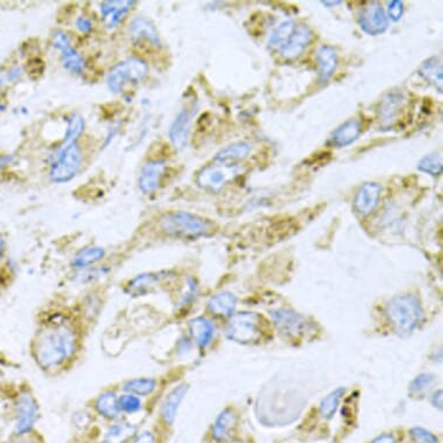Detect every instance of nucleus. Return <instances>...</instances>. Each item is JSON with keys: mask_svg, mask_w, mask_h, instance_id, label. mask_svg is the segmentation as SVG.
I'll return each mask as SVG.
<instances>
[{"mask_svg": "<svg viewBox=\"0 0 443 443\" xmlns=\"http://www.w3.org/2000/svg\"><path fill=\"white\" fill-rule=\"evenodd\" d=\"M77 332L65 321H54L37 333L33 355L42 369H57L64 366L77 349Z\"/></svg>", "mask_w": 443, "mask_h": 443, "instance_id": "nucleus-1", "label": "nucleus"}, {"mask_svg": "<svg viewBox=\"0 0 443 443\" xmlns=\"http://www.w3.org/2000/svg\"><path fill=\"white\" fill-rule=\"evenodd\" d=\"M159 230L171 238L195 239L213 231V223L187 211H171L159 219Z\"/></svg>", "mask_w": 443, "mask_h": 443, "instance_id": "nucleus-2", "label": "nucleus"}, {"mask_svg": "<svg viewBox=\"0 0 443 443\" xmlns=\"http://www.w3.org/2000/svg\"><path fill=\"white\" fill-rule=\"evenodd\" d=\"M387 317L398 333L413 332L422 321V307L415 296H396L387 305Z\"/></svg>", "mask_w": 443, "mask_h": 443, "instance_id": "nucleus-3", "label": "nucleus"}, {"mask_svg": "<svg viewBox=\"0 0 443 443\" xmlns=\"http://www.w3.org/2000/svg\"><path fill=\"white\" fill-rule=\"evenodd\" d=\"M148 74V65L143 59L130 57L116 64L108 74V87L113 93L122 92L129 84L144 79Z\"/></svg>", "mask_w": 443, "mask_h": 443, "instance_id": "nucleus-4", "label": "nucleus"}, {"mask_svg": "<svg viewBox=\"0 0 443 443\" xmlns=\"http://www.w3.org/2000/svg\"><path fill=\"white\" fill-rule=\"evenodd\" d=\"M39 420V404L30 390H23L14 402L13 435H30Z\"/></svg>", "mask_w": 443, "mask_h": 443, "instance_id": "nucleus-5", "label": "nucleus"}, {"mask_svg": "<svg viewBox=\"0 0 443 443\" xmlns=\"http://www.w3.org/2000/svg\"><path fill=\"white\" fill-rule=\"evenodd\" d=\"M261 318L252 312H240L233 314L226 325V336L230 340L239 344L257 343L261 338Z\"/></svg>", "mask_w": 443, "mask_h": 443, "instance_id": "nucleus-6", "label": "nucleus"}, {"mask_svg": "<svg viewBox=\"0 0 443 443\" xmlns=\"http://www.w3.org/2000/svg\"><path fill=\"white\" fill-rule=\"evenodd\" d=\"M82 162V150L77 142L67 143L52 165L50 179L57 184L70 181L78 173V171L80 170Z\"/></svg>", "mask_w": 443, "mask_h": 443, "instance_id": "nucleus-7", "label": "nucleus"}, {"mask_svg": "<svg viewBox=\"0 0 443 443\" xmlns=\"http://www.w3.org/2000/svg\"><path fill=\"white\" fill-rule=\"evenodd\" d=\"M237 166H226V165H207L199 170L196 177V184L202 189L209 192H218L224 186L233 180L236 177Z\"/></svg>", "mask_w": 443, "mask_h": 443, "instance_id": "nucleus-8", "label": "nucleus"}, {"mask_svg": "<svg viewBox=\"0 0 443 443\" xmlns=\"http://www.w3.org/2000/svg\"><path fill=\"white\" fill-rule=\"evenodd\" d=\"M358 23L362 30L369 35L383 34L388 30L389 26L388 18L385 15V10L376 1L370 3L368 6L363 8L358 18Z\"/></svg>", "mask_w": 443, "mask_h": 443, "instance_id": "nucleus-9", "label": "nucleus"}, {"mask_svg": "<svg viewBox=\"0 0 443 443\" xmlns=\"http://www.w3.org/2000/svg\"><path fill=\"white\" fill-rule=\"evenodd\" d=\"M52 45L54 48L62 52L64 67H67V70L72 71L74 74H82L85 67L84 59L76 52V49H74L67 34L61 30L55 32L52 35Z\"/></svg>", "mask_w": 443, "mask_h": 443, "instance_id": "nucleus-10", "label": "nucleus"}, {"mask_svg": "<svg viewBox=\"0 0 443 443\" xmlns=\"http://www.w3.org/2000/svg\"><path fill=\"white\" fill-rule=\"evenodd\" d=\"M272 317L277 329L287 336H299L301 333L305 332L307 327V319L292 311L285 309L273 311Z\"/></svg>", "mask_w": 443, "mask_h": 443, "instance_id": "nucleus-11", "label": "nucleus"}, {"mask_svg": "<svg viewBox=\"0 0 443 443\" xmlns=\"http://www.w3.org/2000/svg\"><path fill=\"white\" fill-rule=\"evenodd\" d=\"M188 391V385H180L172 389L164 398L159 409V417L166 426L173 425L180 404Z\"/></svg>", "mask_w": 443, "mask_h": 443, "instance_id": "nucleus-12", "label": "nucleus"}, {"mask_svg": "<svg viewBox=\"0 0 443 443\" xmlns=\"http://www.w3.org/2000/svg\"><path fill=\"white\" fill-rule=\"evenodd\" d=\"M380 186L376 182H366L358 188L355 195V210L362 216L371 214L380 201Z\"/></svg>", "mask_w": 443, "mask_h": 443, "instance_id": "nucleus-13", "label": "nucleus"}, {"mask_svg": "<svg viewBox=\"0 0 443 443\" xmlns=\"http://www.w3.org/2000/svg\"><path fill=\"white\" fill-rule=\"evenodd\" d=\"M311 40H312V32L307 25L296 26L288 42L280 49L281 55L285 59L296 58L304 52V49L307 48V45H310Z\"/></svg>", "mask_w": 443, "mask_h": 443, "instance_id": "nucleus-14", "label": "nucleus"}, {"mask_svg": "<svg viewBox=\"0 0 443 443\" xmlns=\"http://www.w3.org/2000/svg\"><path fill=\"white\" fill-rule=\"evenodd\" d=\"M193 115L194 111L184 108L182 111H179L177 118H174L169 135H170L171 142L173 143L175 148L184 149L187 145Z\"/></svg>", "mask_w": 443, "mask_h": 443, "instance_id": "nucleus-15", "label": "nucleus"}, {"mask_svg": "<svg viewBox=\"0 0 443 443\" xmlns=\"http://www.w3.org/2000/svg\"><path fill=\"white\" fill-rule=\"evenodd\" d=\"M164 170H165V162L163 160H150L145 164L140 171V180H138L142 193L151 194L158 188Z\"/></svg>", "mask_w": 443, "mask_h": 443, "instance_id": "nucleus-16", "label": "nucleus"}, {"mask_svg": "<svg viewBox=\"0 0 443 443\" xmlns=\"http://www.w3.org/2000/svg\"><path fill=\"white\" fill-rule=\"evenodd\" d=\"M130 35L136 43L145 41L155 48L160 47L158 30H155V25L148 19L142 17L135 19L130 25Z\"/></svg>", "mask_w": 443, "mask_h": 443, "instance_id": "nucleus-17", "label": "nucleus"}, {"mask_svg": "<svg viewBox=\"0 0 443 443\" xmlns=\"http://www.w3.org/2000/svg\"><path fill=\"white\" fill-rule=\"evenodd\" d=\"M404 104V96L402 92L392 91L385 96V99L380 101L378 108V116H380L382 126L391 127L396 121L400 108Z\"/></svg>", "mask_w": 443, "mask_h": 443, "instance_id": "nucleus-18", "label": "nucleus"}, {"mask_svg": "<svg viewBox=\"0 0 443 443\" xmlns=\"http://www.w3.org/2000/svg\"><path fill=\"white\" fill-rule=\"evenodd\" d=\"M188 329L193 340L201 349H206L210 345L211 340L214 338L215 327L209 319L204 317L194 318L189 321Z\"/></svg>", "mask_w": 443, "mask_h": 443, "instance_id": "nucleus-19", "label": "nucleus"}, {"mask_svg": "<svg viewBox=\"0 0 443 443\" xmlns=\"http://www.w3.org/2000/svg\"><path fill=\"white\" fill-rule=\"evenodd\" d=\"M94 409L100 417L108 421L118 420L121 415L118 409V396L113 390H107L100 393L94 402Z\"/></svg>", "mask_w": 443, "mask_h": 443, "instance_id": "nucleus-20", "label": "nucleus"}, {"mask_svg": "<svg viewBox=\"0 0 443 443\" xmlns=\"http://www.w3.org/2000/svg\"><path fill=\"white\" fill-rule=\"evenodd\" d=\"M136 425L128 421H118L108 427L100 443H129L136 436Z\"/></svg>", "mask_w": 443, "mask_h": 443, "instance_id": "nucleus-21", "label": "nucleus"}, {"mask_svg": "<svg viewBox=\"0 0 443 443\" xmlns=\"http://www.w3.org/2000/svg\"><path fill=\"white\" fill-rule=\"evenodd\" d=\"M135 1H105L101 4V18L104 19L105 23L108 28L118 26V23L122 20L123 15L129 12Z\"/></svg>", "mask_w": 443, "mask_h": 443, "instance_id": "nucleus-22", "label": "nucleus"}, {"mask_svg": "<svg viewBox=\"0 0 443 443\" xmlns=\"http://www.w3.org/2000/svg\"><path fill=\"white\" fill-rule=\"evenodd\" d=\"M250 152L251 145L246 142H237L218 152L215 155V162L226 166H236V164L246 158Z\"/></svg>", "mask_w": 443, "mask_h": 443, "instance_id": "nucleus-23", "label": "nucleus"}, {"mask_svg": "<svg viewBox=\"0 0 443 443\" xmlns=\"http://www.w3.org/2000/svg\"><path fill=\"white\" fill-rule=\"evenodd\" d=\"M164 273H143L138 274L129 281L127 285V292L130 295H145L151 289L155 288L163 280Z\"/></svg>", "mask_w": 443, "mask_h": 443, "instance_id": "nucleus-24", "label": "nucleus"}, {"mask_svg": "<svg viewBox=\"0 0 443 443\" xmlns=\"http://www.w3.org/2000/svg\"><path fill=\"white\" fill-rule=\"evenodd\" d=\"M361 133V122L356 118H352L333 133L332 143L338 148H344L352 144Z\"/></svg>", "mask_w": 443, "mask_h": 443, "instance_id": "nucleus-25", "label": "nucleus"}, {"mask_svg": "<svg viewBox=\"0 0 443 443\" xmlns=\"http://www.w3.org/2000/svg\"><path fill=\"white\" fill-rule=\"evenodd\" d=\"M317 61L319 63V82H327L334 74L338 64L336 50L329 45L321 47L318 50Z\"/></svg>", "mask_w": 443, "mask_h": 443, "instance_id": "nucleus-26", "label": "nucleus"}, {"mask_svg": "<svg viewBox=\"0 0 443 443\" xmlns=\"http://www.w3.org/2000/svg\"><path fill=\"white\" fill-rule=\"evenodd\" d=\"M237 307V297L231 292H223L211 297L208 309L215 316H230Z\"/></svg>", "mask_w": 443, "mask_h": 443, "instance_id": "nucleus-27", "label": "nucleus"}, {"mask_svg": "<svg viewBox=\"0 0 443 443\" xmlns=\"http://www.w3.org/2000/svg\"><path fill=\"white\" fill-rule=\"evenodd\" d=\"M105 255H106L105 248L99 246L83 248L82 251L78 252L77 255H74L72 266L79 270L91 268L101 260H104Z\"/></svg>", "mask_w": 443, "mask_h": 443, "instance_id": "nucleus-28", "label": "nucleus"}, {"mask_svg": "<svg viewBox=\"0 0 443 443\" xmlns=\"http://www.w3.org/2000/svg\"><path fill=\"white\" fill-rule=\"evenodd\" d=\"M237 424V415L231 409L223 411L213 426V437L216 441H226L230 436V433Z\"/></svg>", "mask_w": 443, "mask_h": 443, "instance_id": "nucleus-29", "label": "nucleus"}, {"mask_svg": "<svg viewBox=\"0 0 443 443\" xmlns=\"http://www.w3.org/2000/svg\"><path fill=\"white\" fill-rule=\"evenodd\" d=\"M419 74L439 92H442V64L439 59L436 57L427 59L419 69Z\"/></svg>", "mask_w": 443, "mask_h": 443, "instance_id": "nucleus-30", "label": "nucleus"}, {"mask_svg": "<svg viewBox=\"0 0 443 443\" xmlns=\"http://www.w3.org/2000/svg\"><path fill=\"white\" fill-rule=\"evenodd\" d=\"M158 388V380L153 377H137L133 380H127L123 385V391L138 397L151 396Z\"/></svg>", "mask_w": 443, "mask_h": 443, "instance_id": "nucleus-31", "label": "nucleus"}, {"mask_svg": "<svg viewBox=\"0 0 443 443\" xmlns=\"http://www.w3.org/2000/svg\"><path fill=\"white\" fill-rule=\"evenodd\" d=\"M296 28V23L292 20H287L280 23V26L274 30L270 39V47L274 49H281L288 42Z\"/></svg>", "mask_w": 443, "mask_h": 443, "instance_id": "nucleus-32", "label": "nucleus"}, {"mask_svg": "<svg viewBox=\"0 0 443 443\" xmlns=\"http://www.w3.org/2000/svg\"><path fill=\"white\" fill-rule=\"evenodd\" d=\"M345 395V389L339 388L331 392L321 404V414L326 419L332 418L336 413L340 399Z\"/></svg>", "mask_w": 443, "mask_h": 443, "instance_id": "nucleus-33", "label": "nucleus"}, {"mask_svg": "<svg viewBox=\"0 0 443 443\" xmlns=\"http://www.w3.org/2000/svg\"><path fill=\"white\" fill-rule=\"evenodd\" d=\"M142 399L138 396L131 393H123L118 396V409L121 414H136L142 410Z\"/></svg>", "mask_w": 443, "mask_h": 443, "instance_id": "nucleus-34", "label": "nucleus"}, {"mask_svg": "<svg viewBox=\"0 0 443 443\" xmlns=\"http://www.w3.org/2000/svg\"><path fill=\"white\" fill-rule=\"evenodd\" d=\"M418 170L424 173L431 174L433 177L442 173V160L437 155H425L418 163Z\"/></svg>", "mask_w": 443, "mask_h": 443, "instance_id": "nucleus-35", "label": "nucleus"}, {"mask_svg": "<svg viewBox=\"0 0 443 443\" xmlns=\"http://www.w3.org/2000/svg\"><path fill=\"white\" fill-rule=\"evenodd\" d=\"M84 127H85V122H84V118H83L82 115H72L70 120H69L67 133H65V140H67V143L76 142L78 137L82 135Z\"/></svg>", "mask_w": 443, "mask_h": 443, "instance_id": "nucleus-36", "label": "nucleus"}, {"mask_svg": "<svg viewBox=\"0 0 443 443\" xmlns=\"http://www.w3.org/2000/svg\"><path fill=\"white\" fill-rule=\"evenodd\" d=\"M434 382H435V377L431 374H421L412 380L410 385L411 393L420 395L422 392H426L432 388Z\"/></svg>", "mask_w": 443, "mask_h": 443, "instance_id": "nucleus-37", "label": "nucleus"}, {"mask_svg": "<svg viewBox=\"0 0 443 443\" xmlns=\"http://www.w3.org/2000/svg\"><path fill=\"white\" fill-rule=\"evenodd\" d=\"M107 272H105V268H98V267H91V268H86V270H80V273L78 275L77 281L82 285L86 283H91L94 281L98 280L100 277L105 275Z\"/></svg>", "mask_w": 443, "mask_h": 443, "instance_id": "nucleus-38", "label": "nucleus"}, {"mask_svg": "<svg viewBox=\"0 0 443 443\" xmlns=\"http://www.w3.org/2000/svg\"><path fill=\"white\" fill-rule=\"evenodd\" d=\"M411 435L417 443H437V439L432 433L427 432L426 429L415 427L411 431Z\"/></svg>", "mask_w": 443, "mask_h": 443, "instance_id": "nucleus-39", "label": "nucleus"}, {"mask_svg": "<svg viewBox=\"0 0 443 443\" xmlns=\"http://www.w3.org/2000/svg\"><path fill=\"white\" fill-rule=\"evenodd\" d=\"M388 12L389 18L391 19L392 21H398L404 13V6H402V1H399V0L391 1L389 4Z\"/></svg>", "mask_w": 443, "mask_h": 443, "instance_id": "nucleus-40", "label": "nucleus"}, {"mask_svg": "<svg viewBox=\"0 0 443 443\" xmlns=\"http://www.w3.org/2000/svg\"><path fill=\"white\" fill-rule=\"evenodd\" d=\"M131 443H157V437L150 431H144L140 434H136V436L131 440Z\"/></svg>", "mask_w": 443, "mask_h": 443, "instance_id": "nucleus-41", "label": "nucleus"}, {"mask_svg": "<svg viewBox=\"0 0 443 443\" xmlns=\"http://www.w3.org/2000/svg\"><path fill=\"white\" fill-rule=\"evenodd\" d=\"M78 30L83 32V33H89V30H92V23L89 21L87 18H79L77 20Z\"/></svg>", "mask_w": 443, "mask_h": 443, "instance_id": "nucleus-42", "label": "nucleus"}, {"mask_svg": "<svg viewBox=\"0 0 443 443\" xmlns=\"http://www.w3.org/2000/svg\"><path fill=\"white\" fill-rule=\"evenodd\" d=\"M1 443H34V441L33 440L30 439V437H28V435H25V436L12 435L11 439L6 440V441H4V442H1Z\"/></svg>", "mask_w": 443, "mask_h": 443, "instance_id": "nucleus-43", "label": "nucleus"}, {"mask_svg": "<svg viewBox=\"0 0 443 443\" xmlns=\"http://www.w3.org/2000/svg\"><path fill=\"white\" fill-rule=\"evenodd\" d=\"M433 405L439 409H442V390H439V391L435 392L434 396H433Z\"/></svg>", "mask_w": 443, "mask_h": 443, "instance_id": "nucleus-44", "label": "nucleus"}, {"mask_svg": "<svg viewBox=\"0 0 443 443\" xmlns=\"http://www.w3.org/2000/svg\"><path fill=\"white\" fill-rule=\"evenodd\" d=\"M371 443H396V441L393 439V436L385 434V435H380L376 437Z\"/></svg>", "mask_w": 443, "mask_h": 443, "instance_id": "nucleus-45", "label": "nucleus"}, {"mask_svg": "<svg viewBox=\"0 0 443 443\" xmlns=\"http://www.w3.org/2000/svg\"><path fill=\"white\" fill-rule=\"evenodd\" d=\"M5 251H6V243H5L4 237L0 235V260L4 258Z\"/></svg>", "mask_w": 443, "mask_h": 443, "instance_id": "nucleus-46", "label": "nucleus"}, {"mask_svg": "<svg viewBox=\"0 0 443 443\" xmlns=\"http://www.w3.org/2000/svg\"><path fill=\"white\" fill-rule=\"evenodd\" d=\"M323 4L325 5V6H336V5H339L341 4V1H323Z\"/></svg>", "mask_w": 443, "mask_h": 443, "instance_id": "nucleus-47", "label": "nucleus"}]
</instances>
